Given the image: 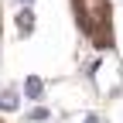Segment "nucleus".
Returning <instances> with one entry per match:
<instances>
[{"label":"nucleus","instance_id":"f257e3e1","mask_svg":"<svg viewBox=\"0 0 123 123\" xmlns=\"http://www.w3.org/2000/svg\"><path fill=\"white\" fill-rule=\"evenodd\" d=\"M24 96H27V99H34V103H38V99L44 96V82H41V79H34V75H31V79L24 82Z\"/></svg>","mask_w":123,"mask_h":123},{"label":"nucleus","instance_id":"f03ea898","mask_svg":"<svg viewBox=\"0 0 123 123\" xmlns=\"http://www.w3.org/2000/svg\"><path fill=\"white\" fill-rule=\"evenodd\" d=\"M17 103H21V96H17L14 89H4V92H0V110H4V113H7V110L14 113V110H17Z\"/></svg>","mask_w":123,"mask_h":123},{"label":"nucleus","instance_id":"7ed1b4c3","mask_svg":"<svg viewBox=\"0 0 123 123\" xmlns=\"http://www.w3.org/2000/svg\"><path fill=\"white\" fill-rule=\"evenodd\" d=\"M17 27L24 31V34H27L31 27H34V17H31V10H21V14H17Z\"/></svg>","mask_w":123,"mask_h":123},{"label":"nucleus","instance_id":"20e7f679","mask_svg":"<svg viewBox=\"0 0 123 123\" xmlns=\"http://www.w3.org/2000/svg\"><path fill=\"white\" fill-rule=\"evenodd\" d=\"M51 113L48 110H44V106H34V113H31V120H38V123H44V120H48Z\"/></svg>","mask_w":123,"mask_h":123},{"label":"nucleus","instance_id":"39448f33","mask_svg":"<svg viewBox=\"0 0 123 123\" xmlns=\"http://www.w3.org/2000/svg\"><path fill=\"white\" fill-rule=\"evenodd\" d=\"M86 123H99V120H96V116H86Z\"/></svg>","mask_w":123,"mask_h":123},{"label":"nucleus","instance_id":"423d86ee","mask_svg":"<svg viewBox=\"0 0 123 123\" xmlns=\"http://www.w3.org/2000/svg\"><path fill=\"white\" fill-rule=\"evenodd\" d=\"M24 4H31V0H24Z\"/></svg>","mask_w":123,"mask_h":123}]
</instances>
